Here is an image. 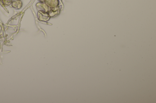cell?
Wrapping results in <instances>:
<instances>
[{"mask_svg":"<svg viewBox=\"0 0 156 103\" xmlns=\"http://www.w3.org/2000/svg\"><path fill=\"white\" fill-rule=\"evenodd\" d=\"M37 15L39 20L41 21H47L50 18L49 13L44 11H38Z\"/></svg>","mask_w":156,"mask_h":103,"instance_id":"6da1fadb","label":"cell"},{"mask_svg":"<svg viewBox=\"0 0 156 103\" xmlns=\"http://www.w3.org/2000/svg\"><path fill=\"white\" fill-rule=\"evenodd\" d=\"M44 2L50 8H55L58 6V0H45Z\"/></svg>","mask_w":156,"mask_h":103,"instance_id":"7a4b0ae2","label":"cell"},{"mask_svg":"<svg viewBox=\"0 0 156 103\" xmlns=\"http://www.w3.org/2000/svg\"><path fill=\"white\" fill-rule=\"evenodd\" d=\"M37 9L38 10L48 12L49 8L44 2L37 3L36 4Z\"/></svg>","mask_w":156,"mask_h":103,"instance_id":"3957f363","label":"cell"},{"mask_svg":"<svg viewBox=\"0 0 156 103\" xmlns=\"http://www.w3.org/2000/svg\"><path fill=\"white\" fill-rule=\"evenodd\" d=\"M23 3L21 0H14L12 4V7L16 10L20 9L22 7Z\"/></svg>","mask_w":156,"mask_h":103,"instance_id":"277c9868","label":"cell"},{"mask_svg":"<svg viewBox=\"0 0 156 103\" xmlns=\"http://www.w3.org/2000/svg\"><path fill=\"white\" fill-rule=\"evenodd\" d=\"M13 0H0L1 2L5 6H8L11 5Z\"/></svg>","mask_w":156,"mask_h":103,"instance_id":"5b68a950","label":"cell"},{"mask_svg":"<svg viewBox=\"0 0 156 103\" xmlns=\"http://www.w3.org/2000/svg\"><path fill=\"white\" fill-rule=\"evenodd\" d=\"M41 2H44L45 0H38Z\"/></svg>","mask_w":156,"mask_h":103,"instance_id":"8992f818","label":"cell"}]
</instances>
